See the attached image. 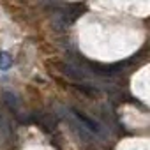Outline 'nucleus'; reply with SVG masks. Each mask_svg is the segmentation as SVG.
<instances>
[{
  "label": "nucleus",
  "mask_w": 150,
  "mask_h": 150,
  "mask_svg": "<svg viewBox=\"0 0 150 150\" xmlns=\"http://www.w3.org/2000/svg\"><path fill=\"white\" fill-rule=\"evenodd\" d=\"M67 111H69V115L76 120L88 134H92V136H99V138H103L106 132H104V127H103V124H99L97 120H94L92 117H88V115H85L83 111H80V110H76V108H67Z\"/></svg>",
  "instance_id": "f257e3e1"
},
{
  "label": "nucleus",
  "mask_w": 150,
  "mask_h": 150,
  "mask_svg": "<svg viewBox=\"0 0 150 150\" xmlns=\"http://www.w3.org/2000/svg\"><path fill=\"white\" fill-rule=\"evenodd\" d=\"M2 97H4V103L7 104L9 111H13V113H20V99H18L13 92L4 90V92H2Z\"/></svg>",
  "instance_id": "f03ea898"
},
{
  "label": "nucleus",
  "mask_w": 150,
  "mask_h": 150,
  "mask_svg": "<svg viewBox=\"0 0 150 150\" xmlns=\"http://www.w3.org/2000/svg\"><path fill=\"white\" fill-rule=\"evenodd\" d=\"M13 65V57L7 53V51H2V53H0V69H9Z\"/></svg>",
  "instance_id": "7ed1b4c3"
},
{
  "label": "nucleus",
  "mask_w": 150,
  "mask_h": 150,
  "mask_svg": "<svg viewBox=\"0 0 150 150\" xmlns=\"http://www.w3.org/2000/svg\"><path fill=\"white\" fill-rule=\"evenodd\" d=\"M2 143H4V139H2V136H0V145H2Z\"/></svg>",
  "instance_id": "20e7f679"
}]
</instances>
